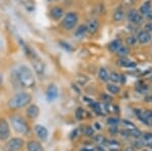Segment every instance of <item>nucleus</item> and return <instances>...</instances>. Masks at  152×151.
Here are the masks:
<instances>
[{
	"instance_id": "1",
	"label": "nucleus",
	"mask_w": 152,
	"mask_h": 151,
	"mask_svg": "<svg viewBox=\"0 0 152 151\" xmlns=\"http://www.w3.org/2000/svg\"><path fill=\"white\" fill-rule=\"evenodd\" d=\"M31 101V96L28 92H18L7 103V106L10 109H18Z\"/></svg>"
},
{
	"instance_id": "2",
	"label": "nucleus",
	"mask_w": 152,
	"mask_h": 151,
	"mask_svg": "<svg viewBox=\"0 0 152 151\" xmlns=\"http://www.w3.org/2000/svg\"><path fill=\"white\" fill-rule=\"evenodd\" d=\"M18 79L23 87H33L36 80L31 70L26 66H20L18 71Z\"/></svg>"
},
{
	"instance_id": "3",
	"label": "nucleus",
	"mask_w": 152,
	"mask_h": 151,
	"mask_svg": "<svg viewBox=\"0 0 152 151\" xmlns=\"http://www.w3.org/2000/svg\"><path fill=\"white\" fill-rule=\"evenodd\" d=\"M10 121H11L12 127H13V129L16 132L20 134H26L28 131V124L26 123V121H24L23 117L18 115H14L10 118Z\"/></svg>"
},
{
	"instance_id": "4",
	"label": "nucleus",
	"mask_w": 152,
	"mask_h": 151,
	"mask_svg": "<svg viewBox=\"0 0 152 151\" xmlns=\"http://www.w3.org/2000/svg\"><path fill=\"white\" fill-rule=\"evenodd\" d=\"M78 21V16L75 12H68L65 15L64 19L62 21V24L64 26L65 30H72L73 28H75L76 23Z\"/></svg>"
},
{
	"instance_id": "5",
	"label": "nucleus",
	"mask_w": 152,
	"mask_h": 151,
	"mask_svg": "<svg viewBox=\"0 0 152 151\" xmlns=\"http://www.w3.org/2000/svg\"><path fill=\"white\" fill-rule=\"evenodd\" d=\"M23 140L21 138H11L5 145V151H18L23 147Z\"/></svg>"
},
{
	"instance_id": "6",
	"label": "nucleus",
	"mask_w": 152,
	"mask_h": 151,
	"mask_svg": "<svg viewBox=\"0 0 152 151\" xmlns=\"http://www.w3.org/2000/svg\"><path fill=\"white\" fill-rule=\"evenodd\" d=\"M10 135L9 124L5 119H0V140H7Z\"/></svg>"
},
{
	"instance_id": "7",
	"label": "nucleus",
	"mask_w": 152,
	"mask_h": 151,
	"mask_svg": "<svg viewBox=\"0 0 152 151\" xmlns=\"http://www.w3.org/2000/svg\"><path fill=\"white\" fill-rule=\"evenodd\" d=\"M128 19L130 23L136 24V26H139V24H141L142 21H143V16H142L136 9H131L128 13Z\"/></svg>"
},
{
	"instance_id": "8",
	"label": "nucleus",
	"mask_w": 152,
	"mask_h": 151,
	"mask_svg": "<svg viewBox=\"0 0 152 151\" xmlns=\"http://www.w3.org/2000/svg\"><path fill=\"white\" fill-rule=\"evenodd\" d=\"M35 131H36V134L38 135V137L40 138L42 141H46L48 139L49 132L46 127H44V126H42V125H36Z\"/></svg>"
},
{
	"instance_id": "9",
	"label": "nucleus",
	"mask_w": 152,
	"mask_h": 151,
	"mask_svg": "<svg viewBox=\"0 0 152 151\" xmlns=\"http://www.w3.org/2000/svg\"><path fill=\"white\" fill-rule=\"evenodd\" d=\"M136 39L140 44H148L151 42L152 36H151V34L147 33L146 31H139Z\"/></svg>"
},
{
	"instance_id": "10",
	"label": "nucleus",
	"mask_w": 152,
	"mask_h": 151,
	"mask_svg": "<svg viewBox=\"0 0 152 151\" xmlns=\"http://www.w3.org/2000/svg\"><path fill=\"white\" fill-rule=\"evenodd\" d=\"M46 94H47L48 101H54V99L57 98V96H58V88L54 84L49 85V87L47 88V92H46Z\"/></svg>"
},
{
	"instance_id": "11",
	"label": "nucleus",
	"mask_w": 152,
	"mask_h": 151,
	"mask_svg": "<svg viewBox=\"0 0 152 151\" xmlns=\"http://www.w3.org/2000/svg\"><path fill=\"white\" fill-rule=\"evenodd\" d=\"M39 114H40V109H39V107L37 106V104H31V106L26 109V116H28L29 119H31V120L36 119L37 117L39 116Z\"/></svg>"
},
{
	"instance_id": "12",
	"label": "nucleus",
	"mask_w": 152,
	"mask_h": 151,
	"mask_svg": "<svg viewBox=\"0 0 152 151\" xmlns=\"http://www.w3.org/2000/svg\"><path fill=\"white\" fill-rule=\"evenodd\" d=\"M118 65L124 68H135L136 67V63H134L133 61L129 60L126 57H121L118 60Z\"/></svg>"
},
{
	"instance_id": "13",
	"label": "nucleus",
	"mask_w": 152,
	"mask_h": 151,
	"mask_svg": "<svg viewBox=\"0 0 152 151\" xmlns=\"http://www.w3.org/2000/svg\"><path fill=\"white\" fill-rule=\"evenodd\" d=\"M31 60H33V65H34V68H35L36 72L38 73L39 75H42L44 73V65H43V63H42V61L39 59L38 56L34 57Z\"/></svg>"
},
{
	"instance_id": "14",
	"label": "nucleus",
	"mask_w": 152,
	"mask_h": 151,
	"mask_svg": "<svg viewBox=\"0 0 152 151\" xmlns=\"http://www.w3.org/2000/svg\"><path fill=\"white\" fill-rule=\"evenodd\" d=\"M151 1H145L143 4L140 6V8H139V13L141 14L142 16H146L148 13H150L151 12Z\"/></svg>"
},
{
	"instance_id": "15",
	"label": "nucleus",
	"mask_w": 152,
	"mask_h": 151,
	"mask_svg": "<svg viewBox=\"0 0 152 151\" xmlns=\"http://www.w3.org/2000/svg\"><path fill=\"white\" fill-rule=\"evenodd\" d=\"M99 21L96 20V19H90L89 21H88L87 26H86V28H87V31L90 34H94L96 33L97 30H99Z\"/></svg>"
},
{
	"instance_id": "16",
	"label": "nucleus",
	"mask_w": 152,
	"mask_h": 151,
	"mask_svg": "<svg viewBox=\"0 0 152 151\" xmlns=\"http://www.w3.org/2000/svg\"><path fill=\"white\" fill-rule=\"evenodd\" d=\"M26 147H28V151H44L43 146L38 141H29L28 145H26Z\"/></svg>"
},
{
	"instance_id": "17",
	"label": "nucleus",
	"mask_w": 152,
	"mask_h": 151,
	"mask_svg": "<svg viewBox=\"0 0 152 151\" xmlns=\"http://www.w3.org/2000/svg\"><path fill=\"white\" fill-rule=\"evenodd\" d=\"M63 14H64L63 9L60 8V7H54V8H52V10H51V16L55 20H59L63 16Z\"/></svg>"
},
{
	"instance_id": "18",
	"label": "nucleus",
	"mask_w": 152,
	"mask_h": 151,
	"mask_svg": "<svg viewBox=\"0 0 152 151\" xmlns=\"http://www.w3.org/2000/svg\"><path fill=\"white\" fill-rule=\"evenodd\" d=\"M122 46V42L121 40H114L113 42H111L109 44V50L111 51V52H114L116 53L118 50L120 49V47Z\"/></svg>"
},
{
	"instance_id": "19",
	"label": "nucleus",
	"mask_w": 152,
	"mask_h": 151,
	"mask_svg": "<svg viewBox=\"0 0 152 151\" xmlns=\"http://www.w3.org/2000/svg\"><path fill=\"white\" fill-rule=\"evenodd\" d=\"M87 33V28H86V26H78V28L75 31V36H77V38L81 39L83 38V36H85V34Z\"/></svg>"
},
{
	"instance_id": "20",
	"label": "nucleus",
	"mask_w": 152,
	"mask_h": 151,
	"mask_svg": "<svg viewBox=\"0 0 152 151\" xmlns=\"http://www.w3.org/2000/svg\"><path fill=\"white\" fill-rule=\"evenodd\" d=\"M109 76H110V74H109V72L107 71L105 68H100L99 70V77L102 81L107 82V80H109Z\"/></svg>"
},
{
	"instance_id": "21",
	"label": "nucleus",
	"mask_w": 152,
	"mask_h": 151,
	"mask_svg": "<svg viewBox=\"0 0 152 151\" xmlns=\"http://www.w3.org/2000/svg\"><path fill=\"white\" fill-rule=\"evenodd\" d=\"M113 18L116 21H121L122 19L124 18V10L122 8H118L116 9V11L114 12V15H113Z\"/></svg>"
},
{
	"instance_id": "22",
	"label": "nucleus",
	"mask_w": 152,
	"mask_h": 151,
	"mask_svg": "<svg viewBox=\"0 0 152 151\" xmlns=\"http://www.w3.org/2000/svg\"><path fill=\"white\" fill-rule=\"evenodd\" d=\"M107 89L112 94H118L120 92V87L115 83H110L107 85Z\"/></svg>"
},
{
	"instance_id": "23",
	"label": "nucleus",
	"mask_w": 152,
	"mask_h": 151,
	"mask_svg": "<svg viewBox=\"0 0 152 151\" xmlns=\"http://www.w3.org/2000/svg\"><path fill=\"white\" fill-rule=\"evenodd\" d=\"M90 108H91L95 112L96 114H99V115H102V106H100L99 103H96V101H92L91 104H90Z\"/></svg>"
},
{
	"instance_id": "24",
	"label": "nucleus",
	"mask_w": 152,
	"mask_h": 151,
	"mask_svg": "<svg viewBox=\"0 0 152 151\" xmlns=\"http://www.w3.org/2000/svg\"><path fill=\"white\" fill-rule=\"evenodd\" d=\"M127 131H128V135L133 138H140L142 136V133L140 132V130H138L137 128L129 129V130H127Z\"/></svg>"
},
{
	"instance_id": "25",
	"label": "nucleus",
	"mask_w": 152,
	"mask_h": 151,
	"mask_svg": "<svg viewBox=\"0 0 152 151\" xmlns=\"http://www.w3.org/2000/svg\"><path fill=\"white\" fill-rule=\"evenodd\" d=\"M117 53H118V55L121 56V57H126V56L129 54V48L127 47V46L122 45L119 50L117 51Z\"/></svg>"
},
{
	"instance_id": "26",
	"label": "nucleus",
	"mask_w": 152,
	"mask_h": 151,
	"mask_svg": "<svg viewBox=\"0 0 152 151\" xmlns=\"http://www.w3.org/2000/svg\"><path fill=\"white\" fill-rule=\"evenodd\" d=\"M107 124L110 126H118L120 124V119L118 117H110L107 120Z\"/></svg>"
},
{
	"instance_id": "27",
	"label": "nucleus",
	"mask_w": 152,
	"mask_h": 151,
	"mask_svg": "<svg viewBox=\"0 0 152 151\" xmlns=\"http://www.w3.org/2000/svg\"><path fill=\"white\" fill-rule=\"evenodd\" d=\"M109 80H111L113 83L116 84L117 82L120 81V74H118V73H116V72H112L109 76Z\"/></svg>"
},
{
	"instance_id": "28",
	"label": "nucleus",
	"mask_w": 152,
	"mask_h": 151,
	"mask_svg": "<svg viewBox=\"0 0 152 151\" xmlns=\"http://www.w3.org/2000/svg\"><path fill=\"white\" fill-rule=\"evenodd\" d=\"M83 133H84V135L87 136V137H92L94 133V128L90 127V126H86V127L84 128V130H83Z\"/></svg>"
},
{
	"instance_id": "29",
	"label": "nucleus",
	"mask_w": 152,
	"mask_h": 151,
	"mask_svg": "<svg viewBox=\"0 0 152 151\" xmlns=\"http://www.w3.org/2000/svg\"><path fill=\"white\" fill-rule=\"evenodd\" d=\"M75 117L77 120H82L84 118V109L82 108H78L75 112Z\"/></svg>"
},
{
	"instance_id": "30",
	"label": "nucleus",
	"mask_w": 152,
	"mask_h": 151,
	"mask_svg": "<svg viewBox=\"0 0 152 151\" xmlns=\"http://www.w3.org/2000/svg\"><path fill=\"white\" fill-rule=\"evenodd\" d=\"M142 139H143V142L150 144L152 143V133H145L144 135H142Z\"/></svg>"
},
{
	"instance_id": "31",
	"label": "nucleus",
	"mask_w": 152,
	"mask_h": 151,
	"mask_svg": "<svg viewBox=\"0 0 152 151\" xmlns=\"http://www.w3.org/2000/svg\"><path fill=\"white\" fill-rule=\"evenodd\" d=\"M136 42H137V39L135 38V36H129L128 39H127V43H128V45L129 46H134L135 44H136Z\"/></svg>"
},
{
	"instance_id": "32",
	"label": "nucleus",
	"mask_w": 152,
	"mask_h": 151,
	"mask_svg": "<svg viewBox=\"0 0 152 151\" xmlns=\"http://www.w3.org/2000/svg\"><path fill=\"white\" fill-rule=\"evenodd\" d=\"M94 141L96 143H99V144H102V143H104L105 139H104V137H102V135H97V136H95L94 137Z\"/></svg>"
},
{
	"instance_id": "33",
	"label": "nucleus",
	"mask_w": 152,
	"mask_h": 151,
	"mask_svg": "<svg viewBox=\"0 0 152 151\" xmlns=\"http://www.w3.org/2000/svg\"><path fill=\"white\" fill-rule=\"evenodd\" d=\"M110 132H111V134H113V135H116V134L119 132V129H118L117 126H111V127H110Z\"/></svg>"
},
{
	"instance_id": "34",
	"label": "nucleus",
	"mask_w": 152,
	"mask_h": 151,
	"mask_svg": "<svg viewBox=\"0 0 152 151\" xmlns=\"http://www.w3.org/2000/svg\"><path fill=\"white\" fill-rule=\"evenodd\" d=\"M145 31H147V33L151 34L152 33V23H148L145 26Z\"/></svg>"
},
{
	"instance_id": "35",
	"label": "nucleus",
	"mask_w": 152,
	"mask_h": 151,
	"mask_svg": "<svg viewBox=\"0 0 152 151\" xmlns=\"http://www.w3.org/2000/svg\"><path fill=\"white\" fill-rule=\"evenodd\" d=\"M134 145H135V147H137V148H141V147H143V141H135L134 142Z\"/></svg>"
},
{
	"instance_id": "36",
	"label": "nucleus",
	"mask_w": 152,
	"mask_h": 151,
	"mask_svg": "<svg viewBox=\"0 0 152 151\" xmlns=\"http://www.w3.org/2000/svg\"><path fill=\"white\" fill-rule=\"evenodd\" d=\"M61 45H63V47H64L65 49H67V50H71V47H70V45H68V44H66V43H63V42H61L60 43Z\"/></svg>"
},
{
	"instance_id": "37",
	"label": "nucleus",
	"mask_w": 152,
	"mask_h": 151,
	"mask_svg": "<svg viewBox=\"0 0 152 151\" xmlns=\"http://www.w3.org/2000/svg\"><path fill=\"white\" fill-rule=\"evenodd\" d=\"M120 81H121V83H125L126 82V77L124 75H120Z\"/></svg>"
},
{
	"instance_id": "38",
	"label": "nucleus",
	"mask_w": 152,
	"mask_h": 151,
	"mask_svg": "<svg viewBox=\"0 0 152 151\" xmlns=\"http://www.w3.org/2000/svg\"><path fill=\"white\" fill-rule=\"evenodd\" d=\"M80 151H94L92 148H87V147H84L82 149H80Z\"/></svg>"
},
{
	"instance_id": "39",
	"label": "nucleus",
	"mask_w": 152,
	"mask_h": 151,
	"mask_svg": "<svg viewBox=\"0 0 152 151\" xmlns=\"http://www.w3.org/2000/svg\"><path fill=\"white\" fill-rule=\"evenodd\" d=\"M94 126H95V129H97V130H100V129H102V125L99 123H95Z\"/></svg>"
},
{
	"instance_id": "40",
	"label": "nucleus",
	"mask_w": 152,
	"mask_h": 151,
	"mask_svg": "<svg viewBox=\"0 0 152 151\" xmlns=\"http://www.w3.org/2000/svg\"><path fill=\"white\" fill-rule=\"evenodd\" d=\"M2 78H3V77H2V75L0 74V87H1V84H2Z\"/></svg>"
},
{
	"instance_id": "41",
	"label": "nucleus",
	"mask_w": 152,
	"mask_h": 151,
	"mask_svg": "<svg viewBox=\"0 0 152 151\" xmlns=\"http://www.w3.org/2000/svg\"><path fill=\"white\" fill-rule=\"evenodd\" d=\"M148 146H149V147H150L151 149H152V143H150V144H148Z\"/></svg>"
},
{
	"instance_id": "42",
	"label": "nucleus",
	"mask_w": 152,
	"mask_h": 151,
	"mask_svg": "<svg viewBox=\"0 0 152 151\" xmlns=\"http://www.w3.org/2000/svg\"><path fill=\"white\" fill-rule=\"evenodd\" d=\"M142 151H148V150H142Z\"/></svg>"
},
{
	"instance_id": "43",
	"label": "nucleus",
	"mask_w": 152,
	"mask_h": 151,
	"mask_svg": "<svg viewBox=\"0 0 152 151\" xmlns=\"http://www.w3.org/2000/svg\"><path fill=\"white\" fill-rule=\"evenodd\" d=\"M150 125H151V126H152V122H151V124H150Z\"/></svg>"
}]
</instances>
